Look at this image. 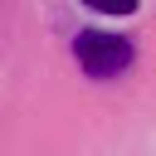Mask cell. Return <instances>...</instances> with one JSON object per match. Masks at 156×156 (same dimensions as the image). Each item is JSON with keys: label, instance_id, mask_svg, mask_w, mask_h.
I'll return each mask as SVG.
<instances>
[{"label": "cell", "instance_id": "cell-1", "mask_svg": "<svg viewBox=\"0 0 156 156\" xmlns=\"http://www.w3.org/2000/svg\"><path fill=\"white\" fill-rule=\"evenodd\" d=\"M73 58L88 78H117L132 63V44L117 39V34H102V29H83L73 39Z\"/></svg>", "mask_w": 156, "mask_h": 156}, {"label": "cell", "instance_id": "cell-2", "mask_svg": "<svg viewBox=\"0 0 156 156\" xmlns=\"http://www.w3.org/2000/svg\"><path fill=\"white\" fill-rule=\"evenodd\" d=\"M88 10H102V15H132L136 0H83Z\"/></svg>", "mask_w": 156, "mask_h": 156}]
</instances>
